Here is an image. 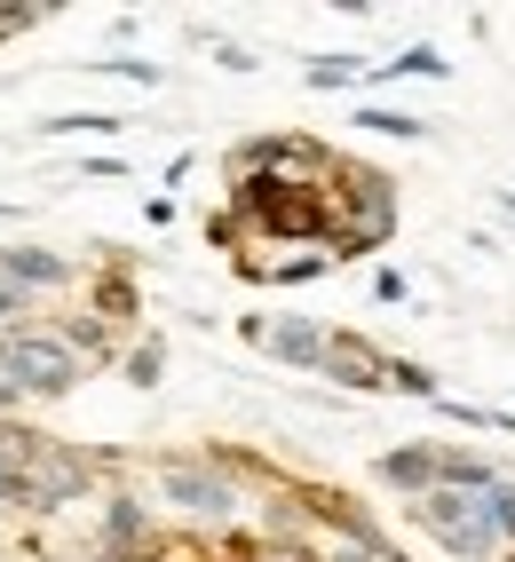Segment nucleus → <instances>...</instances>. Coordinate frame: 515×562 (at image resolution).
Returning <instances> with one entry per match:
<instances>
[{
    "mask_svg": "<svg viewBox=\"0 0 515 562\" xmlns=\"http://www.w3.org/2000/svg\"><path fill=\"white\" fill-rule=\"evenodd\" d=\"M9 270L32 278V285H56V278H64V261H56V254H9Z\"/></svg>",
    "mask_w": 515,
    "mask_h": 562,
    "instance_id": "423d86ee",
    "label": "nucleus"
},
{
    "mask_svg": "<svg viewBox=\"0 0 515 562\" xmlns=\"http://www.w3.org/2000/svg\"><path fill=\"white\" fill-rule=\"evenodd\" d=\"M0 381H9L16 396H64L71 381H80V357H71L64 341H48V333H9Z\"/></svg>",
    "mask_w": 515,
    "mask_h": 562,
    "instance_id": "f257e3e1",
    "label": "nucleus"
},
{
    "mask_svg": "<svg viewBox=\"0 0 515 562\" xmlns=\"http://www.w3.org/2000/svg\"><path fill=\"white\" fill-rule=\"evenodd\" d=\"M270 349H278V357H293V364H325V341H317V325H310V317L270 325Z\"/></svg>",
    "mask_w": 515,
    "mask_h": 562,
    "instance_id": "20e7f679",
    "label": "nucleus"
},
{
    "mask_svg": "<svg viewBox=\"0 0 515 562\" xmlns=\"http://www.w3.org/2000/svg\"><path fill=\"white\" fill-rule=\"evenodd\" d=\"M381 475L389 483H428V475H445V452H389Z\"/></svg>",
    "mask_w": 515,
    "mask_h": 562,
    "instance_id": "39448f33",
    "label": "nucleus"
},
{
    "mask_svg": "<svg viewBox=\"0 0 515 562\" xmlns=\"http://www.w3.org/2000/svg\"><path fill=\"white\" fill-rule=\"evenodd\" d=\"M484 507H492V522H500V531L515 539V492H500V483H492V492H484Z\"/></svg>",
    "mask_w": 515,
    "mask_h": 562,
    "instance_id": "6e6552de",
    "label": "nucleus"
},
{
    "mask_svg": "<svg viewBox=\"0 0 515 562\" xmlns=\"http://www.w3.org/2000/svg\"><path fill=\"white\" fill-rule=\"evenodd\" d=\"M167 499H175V507H191V515H214V522L238 507V499H231V483H223V475H199V468H167Z\"/></svg>",
    "mask_w": 515,
    "mask_h": 562,
    "instance_id": "7ed1b4c3",
    "label": "nucleus"
},
{
    "mask_svg": "<svg viewBox=\"0 0 515 562\" xmlns=\"http://www.w3.org/2000/svg\"><path fill=\"white\" fill-rule=\"evenodd\" d=\"M428 531L445 539V547H460V554H492V507H484V492H428Z\"/></svg>",
    "mask_w": 515,
    "mask_h": 562,
    "instance_id": "f03ea898",
    "label": "nucleus"
},
{
    "mask_svg": "<svg viewBox=\"0 0 515 562\" xmlns=\"http://www.w3.org/2000/svg\"><path fill=\"white\" fill-rule=\"evenodd\" d=\"M325 364H334L342 381H381V364L365 357V349H325Z\"/></svg>",
    "mask_w": 515,
    "mask_h": 562,
    "instance_id": "0eeeda50",
    "label": "nucleus"
},
{
    "mask_svg": "<svg viewBox=\"0 0 515 562\" xmlns=\"http://www.w3.org/2000/svg\"><path fill=\"white\" fill-rule=\"evenodd\" d=\"M9 396H16V389H9V381H0V404H9Z\"/></svg>",
    "mask_w": 515,
    "mask_h": 562,
    "instance_id": "1a4fd4ad",
    "label": "nucleus"
}]
</instances>
